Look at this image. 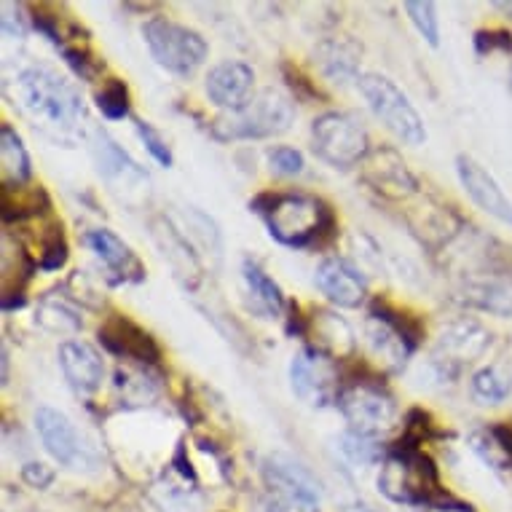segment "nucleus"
I'll list each match as a JSON object with an SVG mask.
<instances>
[{"label": "nucleus", "instance_id": "7", "mask_svg": "<svg viewBox=\"0 0 512 512\" xmlns=\"http://www.w3.org/2000/svg\"><path fill=\"white\" fill-rule=\"evenodd\" d=\"M357 84L370 110L376 113V118H381V124L387 126L392 135L408 145H421L427 140V126L421 121L419 110L413 108L408 94L395 81L378 73H365Z\"/></svg>", "mask_w": 512, "mask_h": 512}, {"label": "nucleus", "instance_id": "27", "mask_svg": "<svg viewBox=\"0 0 512 512\" xmlns=\"http://www.w3.org/2000/svg\"><path fill=\"white\" fill-rule=\"evenodd\" d=\"M472 443L475 451L494 467H512V424H491L472 437Z\"/></svg>", "mask_w": 512, "mask_h": 512}, {"label": "nucleus", "instance_id": "30", "mask_svg": "<svg viewBox=\"0 0 512 512\" xmlns=\"http://www.w3.org/2000/svg\"><path fill=\"white\" fill-rule=\"evenodd\" d=\"M97 108L108 121H121L129 116V89L124 81L110 78L108 84L97 92Z\"/></svg>", "mask_w": 512, "mask_h": 512}, {"label": "nucleus", "instance_id": "15", "mask_svg": "<svg viewBox=\"0 0 512 512\" xmlns=\"http://www.w3.org/2000/svg\"><path fill=\"white\" fill-rule=\"evenodd\" d=\"M488 346V333L480 328L478 322H456L448 330H443V336L437 341L435 362L445 370H459L462 365L472 362L475 357L483 354Z\"/></svg>", "mask_w": 512, "mask_h": 512}, {"label": "nucleus", "instance_id": "32", "mask_svg": "<svg viewBox=\"0 0 512 512\" xmlns=\"http://www.w3.org/2000/svg\"><path fill=\"white\" fill-rule=\"evenodd\" d=\"M338 448H341V454H344L349 462L360 464V467H368V464L381 459V445H376L373 437H362L357 435V432H346V435L338 440Z\"/></svg>", "mask_w": 512, "mask_h": 512}, {"label": "nucleus", "instance_id": "29", "mask_svg": "<svg viewBox=\"0 0 512 512\" xmlns=\"http://www.w3.org/2000/svg\"><path fill=\"white\" fill-rule=\"evenodd\" d=\"M35 322L41 328L51 330V333H76V330H81V317L76 314V309H70L65 301H51V298L41 303Z\"/></svg>", "mask_w": 512, "mask_h": 512}, {"label": "nucleus", "instance_id": "14", "mask_svg": "<svg viewBox=\"0 0 512 512\" xmlns=\"http://www.w3.org/2000/svg\"><path fill=\"white\" fill-rule=\"evenodd\" d=\"M59 368L68 378V384L81 395H89L94 389H100L105 378V362L100 352L86 341H62L57 349Z\"/></svg>", "mask_w": 512, "mask_h": 512}, {"label": "nucleus", "instance_id": "11", "mask_svg": "<svg viewBox=\"0 0 512 512\" xmlns=\"http://www.w3.org/2000/svg\"><path fill=\"white\" fill-rule=\"evenodd\" d=\"M290 384L293 392L311 408H325L338 400V368L336 360L314 349H301L290 362Z\"/></svg>", "mask_w": 512, "mask_h": 512}, {"label": "nucleus", "instance_id": "5", "mask_svg": "<svg viewBox=\"0 0 512 512\" xmlns=\"http://www.w3.org/2000/svg\"><path fill=\"white\" fill-rule=\"evenodd\" d=\"M311 148L330 167L349 169L370 156V137L357 118L330 110L311 124Z\"/></svg>", "mask_w": 512, "mask_h": 512}, {"label": "nucleus", "instance_id": "25", "mask_svg": "<svg viewBox=\"0 0 512 512\" xmlns=\"http://www.w3.org/2000/svg\"><path fill=\"white\" fill-rule=\"evenodd\" d=\"M94 156H97V164H100V172L108 180H121V177H137V180H148L145 172L137 167L135 161L129 159V153L121 151L113 137H108L105 132H97L94 135Z\"/></svg>", "mask_w": 512, "mask_h": 512}, {"label": "nucleus", "instance_id": "18", "mask_svg": "<svg viewBox=\"0 0 512 512\" xmlns=\"http://www.w3.org/2000/svg\"><path fill=\"white\" fill-rule=\"evenodd\" d=\"M365 164H368V167H365V180L376 188L378 194L395 196V199L416 194L419 183H416V177L408 172L405 161L400 159L395 151H389V148L370 151Z\"/></svg>", "mask_w": 512, "mask_h": 512}, {"label": "nucleus", "instance_id": "26", "mask_svg": "<svg viewBox=\"0 0 512 512\" xmlns=\"http://www.w3.org/2000/svg\"><path fill=\"white\" fill-rule=\"evenodd\" d=\"M357 59L360 54L344 41H328L319 46V68L333 84H346L357 78Z\"/></svg>", "mask_w": 512, "mask_h": 512}, {"label": "nucleus", "instance_id": "1", "mask_svg": "<svg viewBox=\"0 0 512 512\" xmlns=\"http://www.w3.org/2000/svg\"><path fill=\"white\" fill-rule=\"evenodd\" d=\"M14 102L43 132L57 140H73L84 121L78 92L49 68H25L14 78Z\"/></svg>", "mask_w": 512, "mask_h": 512}, {"label": "nucleus", "instance_id": "9", "mask_svg": "<svg viewBox=\"0 0 512 512\" xmlns=\"http://www.w3.org/2000/svg\"><path fill=\"white\" fill-rule=\"evenodd\" d=\"M338 411L344 413L352 432L362 437H376L392 429L397 419L395 397L378 381H349L338 392Z\"/></svg>", "mask_w": 512, "mask_h": 512}, {"label": "nucleus", "instance_id": "37", "mask_svg": "<svg viewBox=\"0 0 512 512\" xmlns=\"http://www.w3.org/2000/svg\"><path fill=\"white\" fill-rule=\"evenodd\" d=\"M22 480H25L27 486L43 491V488H49L51 483H54V470L41 462H27L25 467H22Z\"/></svg>", "mask_w": 512, "mask_h": 512}, {"label": "nucleus", "instance_id": "17", "mask_svg": "<svg viewBox=\"0 0 512 512\" xmlns=\"http://www.w3.org/2000/svg\"><path fill=\"white\" fill-rule=\"evenodd\" d=\"M252 81H255V73H252L250 65H244V62H220L210 70L204 89H207V97L218 108L239 110L244 102L250 100Z\"/></svg>", "mask_w": 512, "mask_h": 512}, {"label": "nucleus", "instance_id": "24", "mask_svg": "<svg viewBox=\"0 0 512 512\" xmlns=\"http://www.w3.org/2000/svg\"><path fill=\"white\" fill-rule=\"evenodd\" d=\"M0 172L3 185H25L33 175V164L22 145V137L9 124L0 126Z\"/></svg>", "mask_w": 512, "mask_h": 512}, {"label": "nucleus", "instance_id": "35", "mask_svg": "<svg viewBox=\"0 0 512 512\" xmlns=\"http://www.w3.org/2000/svg\"><path fill=\"white\" fill-rule=\"evenodd\" d=\"M135 129L153 159L159 161L161 167H172V151H169L167 140H164V137H161L151 124H145V121H135Z\"/></svg>", "mask_w": 512, "mask_h": 512}, {"label": "nucleus", "instance_id": "3", "mask_svg": "<svg viewBox=\"0 0 512 512\" xmlns=\"http://www.w3.org/2000/svg\"><path fill=\"white\" fill-rule=\"evenodd\" d=\"M378 491L392 502L411 504V507H440L454 502V496H448L440 483V472L432 456L424 454L421 445H411L405 440H397L381 464Z\"/></svg>", "mask_w": 512, "mask_h": 512}, {"label": "nucleus", "instance_id": "23", "mask_svg": "<svg viewBox=\"0 0 512 512\" xmlns=\"http://www.w3.org/2000/svg\"><path fill=\"white\" fill-rule=\"evenodd\" d=\"M242 277L244 285H247V293H250L252 301H255V311H261L266 317H279V314L285 311L287 301L285 293H282V287H279L258 263L247 258L242 266Z\"/></svg>", "mask_w": 512, "mask_h": 512}, {"label": "nucleus", "instance_id": "4", "mask_svg": "<svg viewBox=\"0 0 512 512\" xmlns=\"http://www.w3.org/2000/svg\"><path fill=\"white\" fill-rule=\"evenodd\" d=\"M295 118L293 102L282 92L263 89L244 102L239 110H228L212 124V137L220 143L231 140H263V137L282 135L290 129Z\"/></svg>", "mask_w": 512, "mask_h": 512}, {"label": "nucleus", "instance_id": "12", "mask_svg": "<svg viewBox=\"0 0 512 512\" xmlns=\"http://www.w3.org/2000/svg\"><path fill=\"white\" fill-rule=\"evenodd\" d=\"M97 338L110 354H116L121 360L137 362V365H159L161 360L156 338L126 314H113L105 319L97 330Z\"/></svg>", "mask_w": 512, "mask_h": 512}, {"label": "nucleus", "instance_id": "38", "mask_svg": "<svg viewBox=\"0 0 512 512\" xmlns=\"http://www.w3.org/2000/svg\"><path fill=\"white\" fill-rule=\"evenodd\" d=\"M419 512H472L470 504H462V502H448V504H440V507H421Z\"/></svg>", "mask_w": 512, "mask_h": 512}, {"label": "nucleus", "instance_id": "16", "mask_svg": "<svg viewBox=\"0 0 512 512\" xmlns=\"http://www.w3.org/2000/svg\"><path fill=\"white\" fill-rule=\"evenodd\" d=\"M317 287L341 309H357L368 293L365 277L344 258H328L319 263Z\"/></svg>", "mask_w": 512, "mask_h": 512}, {"label": "nucleus", "instance_id": "39", "mask_svg": "<svg viewBox=\"0 0 512 512\" xmlns=\"http://www.w3.org/2000/svg\"><path fill=\"white\" fill-rule=\"evenodd\" d=\"M0 357H3V384H9V352H6V346H3Z\"/></svg>", "mask_w": 512, "mask_h": 512}, {"label": "nucleus", "instance_id": "21", "mask_svg": "<svg viewBox=\"0 0 512 512\" xmlns=\"http://www.w3.org/2000/svg\"><path fill=\"white\" fill-rule=\"evenodd\" d=\"M464 301L478 306L483 311L499 314V317H510L512 314V279L499 277V274H488V277L472 279L470 285L464 287Z\"/></svg>", "mask_w": 512, "mask_h": 512}, {"label": "nucleus", "instance_id": "31", "mask_svg": "<svg viewBox=\"0 0 512 512\" xmlns=\"http://www.w3.org/2000/svg\"><path fill=\"white\" fill-rule=\"evenodd\" d=\"M68 239L62 234V226L49 228V234L41 239V252H38V269L43 271H59L65 263H68Z\"/></svg>", "mask_w": 512, "mask_h": 512}, {"label": "nucleus", "instance_id": "2", "mask_svg": "<svg viewBox=\"0 0 512 512\" xmlns=\"http://www.w3.org/2000/svg\"><path fill=\"white\" fill-rule=\"evenodd\" d=\"M250 207L269 226V234L285 247H322L336 234V215L317 196L263 194Z\"/></svg>", "mask_w": 512, "mask_h": 512}, {"label": "nucleus", "instance_id": "10", "mask_svg": "<svg viewBox=\"0 0 512 512\" xmlns=\"http://www.w3.org/2000/svg\"><path fill=\"white\" fill-rule=\"evenodd\" d=\"M35 429L41 435L46 454L57 464L68 467V470H94L97 467V456L84 443V437L78 435L76 424L65 413L43 405L35 411Z\"/></svg>", "mask_w": 512, "mask_h": 512}, {"label": "nucleus", "instance_id": "36", "mask_svg": "<svg viewBox=\"0 0 512 512\" xmlns=\"http://www.w3.org/2000/svg\"><path fill=\"white\" fill-rule=\"evenodd\" d=\"M475 46H478L480 54L486 51H512V35L507 30H480L475 33Z\"/></svg>", "mask_w": 512, "mask_h": 512}, {"label": "nucleus", "instance_id": "19", "mask_svg": "<svg viewBox=\"0 0 512 512\" xmlns=\"http://www.w3.org/2000/svg\"><path fill=\"white\" fill-rule=\"evenodd\" d=\"M306 336L314 341L309 349L325 354L330 360L352 357L354 349H357L352 328H349L338 314H333V311H314V314L306 319Z\"/></svg>", "mask_w": 512, "mask_h": 512}, {"label": "nucleus", "instance_id": "28", "mask_svg": "<svg viewBox=\"0 0 512 512\" xmlns=\"http://www.w3.org/2000/svg\"><path fill=\"white\" fill-rule=\"evenodd\" d=\"M512 392V376H507L502 368H496V365H488V368L478 370L475 376H472V397L480 400V403L486 405H496L507 400Z\"/></svg>", "mask_w": 512, "mask_h": 512}, {"label": "nucleus", "instance_id": "6", "mask_svg": "<svg viewBox=\"0 0 512 512\" xmlns=\"http://www.w3.org/2000/svg\"><path fill=\"white\" fill-rule=\"evenodd\" d=\"M143 38L151 57L161 68L175 76H194L207 59V41L185 25H175L169 19L153 17L143 25Z\"/></svg>", "mask_w": 512, "mask_h": 512}, {"label": "nucleus", "instance_id": "8", "mask_svg": "<svg viewBox=\"0 0 512 512\" xmlns=\"http://www.w3.org/2000/svg\"><path fill=\"white\" fill-rule=\"evenodd\" d=\"M263 480L269 488L274 512H319L322 491H319L317 478L293 456H266Z\"/></svg>", "mask_w": 512, "mask_h": 512}, {"label": "nucleus", "instance_id": "34", "mask_svg": "<svg viewBox=\"0 0 512 512\" xmlns=\"http://www.w3.org/2000/svg\"><path fill=\"white\" fill-rule=\"evenodd\" d=\"M269 164L277 175L285 177L303 175V167H306L303 153L295 151V148H287V145H279V148H274V151L269 153Z\"/></svg>", "mask_w": 512, "mask_h": 512}, {"label": "nucleus", "instance_id": "20", "mask_svg": "<svg viewBox=\"0 0 512 512\" xmlns=\"http://www.w3.org/2000/svg\"><path fill=\"white\" fill-rule=\"evenodd\" d=\"M86 247L100 258L105 266H108L113 274H118V279H132V282H140L145 277L143 263L137 261V255L132 252V247L116 236L108 228H94L84 236Z\"/></svg>", "mask_w": 512, "mask_h": 512}, {"label": "nucleus", "instance_id": "13", "mask_svg": "<svg viewBox=\"0 0 512 512\" xmlns=\"http://www.w3.org/2000/svg\"><path fill=\"white\" fill-rule=\"evenodd\" d=\"M456 172H459L464 191L470 194V199L478 204L480 210L494 215L496 220H502L507 226H512V202L504 196L499 183L488 175L486 169L480 167L478 161L470 159V156H459L456 159Z\"/></svg>", "mask_w": 512, "mask_h": 512}, {"label": "nucleus", "instance_id": "22", "mask_svg": "<svg viewBox=\"0 0 512 512\" xmlns=\"http://www.w3.org/2000/svg\"><path fill=\"white\" fill-rule=\"evenodd\" d=\"M365 333H368V344L370 349H373V354L387 362L392 370L403 368L405 360L416 352V349L408 344V338H405L400 330L392 328V325H387L384 319L370 317Z\"/></svg>", "mask_w": 512, "mask_h": 512}, {"label": "nucleus", "instance_id": "33", "mask_svg": "<svg viewBox=\"0 0 512 512\" xmlns=\"http://www.w3.org/2000/svg\"><path fill=\"white\" fill-rule=\"evenodd\" d=\"M405 11H408V17H411L413 27L421 33V38L429 46H437L440 43V25H437L435 3H429V0H411V3H405Z\"/></svg>", "mask_w": 512, "mask_h": 512}]
</instances>
